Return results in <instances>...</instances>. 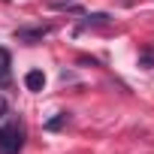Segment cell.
I'll use <instances>...</instances> for the list:
<instances>
[{
    "instance_id": "3957f363",
    "label": "cell",
    "mask_w": 154,
    "mask_h": 154,
    "mask_svg": "<svg viewBox=\"0 0 154 154\" xmlns=\"http://www.w3.org/2000/svg\"><path fill=\"white\" fill-rule=\"evenodd\" d=\"M24 85H27V91L39 94V91L45 88V75H42V69H30V72L24 75Z\"/></svg>"
},
{
    "instance_id": "8992f818",
    "label": "cell",
    "mask_w": 154,
    "mask_h": 154,
    "mask_svg": "<svg viewBox=\"0 0 154 154\" xmlns=\"http://www.w3.org/2000/svg\"><path fill=\"white\" fill-rule=\"evenodd\" d=\"M109 21V15L106 12H97V15H88L85 21H82V27H91V24H106Z\"/></svg>"
},
{
    "instance_id": "ba28073f",
    "label": "cell",
    "mask_w": 154,
    "mask_h": 154,
    "mask_svg": "<svg viewBox=\"0 0 154 154\" xmlns=\"http://www.w3.org/2000/svg\"><path fill=\"white\" fill-rule=\"evenodd\" d=\"M6 112H9V103H6V97H0V118H3Z\"/></svg>"
},
{
    "instance_id": "5b68a950",
    "label": "cell",
    "mask_w": 154,
    "mask_h": 154,
    "mask_svg": "<svg viewBox=\"0 0 154 154\" xmlns=\"http://www.w3.org/2000/svg\"><path fill=\"white\" fill-rule=\"evenodd\" d=\"M12 85V75H9V66H6V60L0 63V91H6Z\"/></svg>"
},
{
    "instance_id": "277c9868",
    "label": "cell",
    "mask_w": 154,
    "mask_h": 154,
    "mask_svg": "<svg viewBox=\"0 0 154 154\" xmlns=\"http://www.w3.org/2000/svg\"><path fill=\"white\" fill-rule=\"evenodd\" d=\"M66 121H69V112H57L51 121H45V130H60Z\"/></svg>"
},
{
    "instance_id": "52a82bcc",
    "label": "cell",
    "mask_w": 154,
    "mask_h": 154,
    "mask_svg": "<svg viewBox=\"0 0 154 154\" xmlns=\"http://www.w3.org/2000/svg\"><path fill=\"white\" fill-rule=\"evenodd\" d=\"M139 63H142V66H145V69H151V66H154V51H145V54H142V60H139Z\"/></svg>"
},
{
    "instance_id": "6da1fadb",
    "label": "cell",
    "mask_w": 154,
    "mask_h": 154,
    "mask_svg": "<svg viewBox=\"0 0 154 154\" xmlns=\"http://www.w3.org/2000/svg\"><path fill=\"white\" fill-rule=\"evenodd\" d=\"M24 139H27V130H24V121L21 118H12L0 127V154H18L24 148Z\"/></svg>"
},
{
    "instance_id": "7a4b0ae2",
    "label": "cell",
    "mask_w": 154,
    "mask_h": 154,
    "mask_svg": "<svg viewBox=\"0 0 154 154\" xmlns=\"http://www.w3.org/2000/svg\"><path fill=\"white\" fill-rule=\"evenodd\" d=\"M51 33V27L48 24H36V27H18L15 30V39L18 42H24V45H33V42H39L42 36H48Z\"/></svg>"
}]
</instances>
